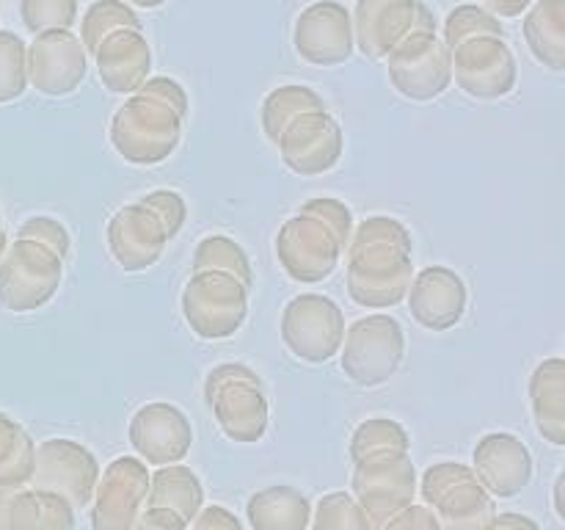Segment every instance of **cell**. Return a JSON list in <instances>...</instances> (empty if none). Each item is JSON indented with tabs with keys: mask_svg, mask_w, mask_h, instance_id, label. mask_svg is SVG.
Here are the masks:
<instances>
[{
	"mask_svg": "<svg viewBox=\"0 0 565 530\" xmlns=\"http://www.w3.org/2000/svg\"><path fill=\"white\" fill-rule=\"evenodd\" d=\"M191 530H243V522L235 517V511L213 502V506H204L202 511L193 517Z\"/></svg>",
	"mask_w": 565,
	"mask_h": 530,
	"instance_id": "obj_41",
	"label": "cell"
},
{
	"mask_svg": "<svg viewBox=\"0 0 565 530\" xmlns=\"http://www.w3.org/2000/svg\"><path fill=\"white\" fill-rule=\"evenodd\" d=\"M384 61L392 86L414 103H430L452 86L450 50L436 31H412Z\"/></svg>",
	"mask_w": 565,
	"mask_h": 530,
	"instance_id": "obj_10",
	"label": "cell"
},
{
	"mask_svg": "<svg viewBox=\"0 0 565 530\" xmlns=\"http://www.w3.org/2000/svg\"><path fill=\"white\" fill-rule=\"evenodd\" d=\"M127 439L143 464L166 467L180 464L193 447V428L188 414L174 403H143L127 425Z\"/></svg>",
	"mask_w": 565,
	"mask_h": 530,
	"instance_id": "obj_19",
	"label": "cell"
},
{
	"mask_svg": "<svg viewBox=\"0 0 565 530\" xmlns=\"http://www.w3.org/2000/svg\"><path fill=\"white\" fill-rule=\"evenodd\" d=\"M147 508H166L185 524L193 522L204 508V486L199 475L185 464H166L149 473Z\"/></svg>",
	"mask_w": 565,
	"mask_h": 530,
	"instance_id": "obj_27",
	"label": "cell"
},
{
	"mask_svg": "<svg viewBox=\"0 0 565 530\" xmlns=\"http://www.w3.org/2000/svg\"><path fill=\"white\" fill-rule=\"evenodd\" d=\"M524 42L539 64L565 70V0H533L524 17Z\"/></svg>",
	"mask_w": 565,
	"mask_h": 530,
	"instance_id": "obj_28",
	"label": "cell"
},
{
	"mask_svg": "<svg viewBox=\"0 0 565 530\" xmlns=\"http://www.w3.org/2000/svg\"><path fill=\"white\" fill-rule=\"evenodd\" d=\"M92 59L103 86L114 94H136L152 70V50L143 31L136 28L108 33Z\"/></svg>",
	"mask_w": 565,
	"mask_h": 530,
	"instance_id": "obj_23",
	"label": "cell"
},
{
	"mask_svg": "<svg viewBox=\"0 0 565 530\" xmlns=\"http://www.w3.org/2000/svg\"><path fill=\"white\" fill-rule=\"evenodd\" d=\"M478 33H497V36H505V28H502V22L497 20L494 14H489L486 9H480V6H458V9H452L450 14H447L445 20V39L441 42L447 44V50L456 47L458 42H463V39L469 36H478Z\"/></svg>",
	"mask_w": 565,
	"mask_h": 530,
	"instance_id": "obj_37",
	"label": "cell"
},
{
	"mask_svg": "<svg viewBox=\"0 0 565 530\" xmlns=\"http://www.w3.org/2000/svg\"><path fill=\"white\" fill-rule=\"evenodd\" d=\"M97 478L99 462L83 442L50 436L36 445L31 484L28 486L64 497L77 511V508H86L92 502Z\"/></svg>",
	"mask_w": 565,
	"mask_h": 530,
	"instance_id": "obj_13",
	"label": "cell"
},
{
	"mask_svg": "<svg viewBox=\"0 0 565 530\" xmlns=\"http://www.w3.org/2000/svg\"><path fill=\"white\" fill-rule=\"evenodd\" d=\"M351 495L367 513L373 530L381 522L412 506L417 497V469L412 451H379L353 462Z\"/></svg>",
	"mask_w": 565,
	"mask_h": 530,
	"instance_id": "obj_9",
	"label": "cell"
},
{
	"mask_svg": "<svg viewBox=\"0 0 565 530\" xmlns=\"http://www.w3.org/2000/svg\"><path fill=\"white\" fill-rule=\"evenodd\" d=\"M81 0H20L22 25L36 36L44 31H72Z\"/></svg>",
	"mask_w": 565,
	"mask_h": 530,
	"instance_id": "obj_36",
	"label": "cell"
},
{
	"mask_svg": "<svg viewBox=\"0 0 565 530\" xmlns=\"http://www.w3.org/2000/svg\"><path fill=\"white\" fill-rule=\"evenodd\" d=\"M563 486H565V475L561 473L555 478V486H552V489H555V513H557V519H565V502H563Z\"/></svg>",
	"mask_w": 565,
	"mask_h": 530,
	"instance_id": "obj_45",
	"label": "cell"
},
{
	"mask_svg": "<svg viewBox=\"0 0 565 530\" xmlns=\"http://www.w3.org/2000/svg\"><path fill=\"white\" fill-rule=\"evenodd\" d=\"M246 517L254 530H307L312 502L296 486H268L248 497Z\"/></svg>",
	"mask_w": 565,
	"mask_h": 530,
	"instance_id": "obj_26",
	"label": "cell"
},
{
	"mask_svg": "<svg viewBox=\"0 0 565 530\" xmlns=\"http://www.w3.org/2000/svg\"><path fill=\"white\" fill-rule=\"evenodd\" d=\"M478 6L494 14L497 20H513V17H522L533 6V0H478Z\"/></svg>",
	"mask_w": 565,
	"mask_h": 530,
	"instance_id": "obj_43",
	"label": "cell"
},
{
	"mask_svg": "<svg viewBox=\"0 0 565 530\" xmlns=\"http://www.w3.org/2000/svg\"><path fill=\"white\" fill-rule=\"evenodd\" d=\"M248 290L241 279L221 271H193L182 290V315L191 331L202 340H226L248 315Z\"/></svg>",
	"mask_w": 565,
	"mask_h": 530,
	"instance_id": "obj_8",
	"label": "cell"
},
{
	"mask_svg": "<svg viewBox=\"0 0 565 530\" xmlns=\"http://www.w3.org/2000/svg\"><path fill=\"white\" fill-rule=\"evenodd\" d=\"M127 6H138V9H160L166 0H125Z\"/></svg>",
	"mask_w": 565,
	"mask_h": 530,
	"instance_id": "obj_46",
	"label": "cell"
},
{
	"mask_svg": "<svg viewBox=\"0 0 565 530\" xmlns=\"http://www.w3.org/2000/svg\"><path fill=\"white\" fill-rule=\"evenodd\" d=\"M425 506L439 519L441 530H489L497 519V500L486 491L469 464H430L417 484Z\"/></svg>",
	"mask_w": 565,
	"mask_h": 530,
	"instance_id": "obj_5",
	"label": "cell"
},
{
	"mask_svg": "<svg viewBox=\"0 0 565 530\" xmlns=\"http://www.w3.org/2000/svg\"><path fill=\"white\" fill-rule=\"evenodd\" d=\"M188 108L182 83L166 75L147 77L110 119V144L127 163H163L180 147Z\"/></svg>",
	"mask_w": 565,
	"mask_h": 530,
	"instance_id": "obj_2",
	"label": "cell"
},
{
	"mask_svg": "<svg viewBox=\"0 0 565 530\" xmlns=\"http://www.w3.org/2000/svg\"><path fill=\"white\" fill-rule=\"evenodd\" d=\"M348 293L359 307L390 309L414 279V241L392 215H370L348 241Z\"/></svg>",
	"mask_w": 565,
	"mask_h": 530,
	"instance_id": "obj_1",
	"label": "cell"
},
{
	"mask_svg": "<svg viewBox=\"0 0 565 530\" xmlns=\"http://www.w3.org/2000/svg\"><path fill=\"white\" fill-rule=\"evenodd\" d=\"M406 357V331L386 312L359 318L345 329L340 362L348 379L359 386H381L401 370Z\"/></svg>",
	"mask_w": 565,
	"mask_h": 530,
	"instance_id": "obj_6",
	"label": "cell"
},
{
	"mask_svg": "<svg viewBox=\"0 0 565 530\" xmlns=\"http://www.w3.org/2000/svg\"><path fill=\"white\" fill-rule=\"evenodd\" d=\"M193 271H221V274L241 279L248 290L254 287L252 259L243 252L241 243L226 235H207L199 241L196 252H193Z\"/></svg>",
	"mask_w": 565,
	"mask_h": 530,
	"instance_id": "obj_31",
	"label": "cell"
},
{
	"mask_svg": "<svg viewBox=\"0 0 565 530\" xmlns=\"http://www.w3.org/2000/svg\"><path fill=\"white\" fill-rule=\"evenodd\" d=\"M3 530H75V508L53 491L11 489L3 511Z\"/></svg>",
	"mask_w": 565,
	"mask_h": 530,
	"instance_id": "obj_25",
	"label": "cell"
},
{
	"mask_svg": "<svg viewBox=\"0 0 565 530\" xmlns=\"http://www.w3.org/2000/svg\"><path fill=\"white\" fill-rule=\"evenodd\" d=\"M408 309L414 320L430 331H447L467 315L469 290L461 274L447 265H428L408 285Z\"/></svg>",
	"mask_w": 565,
	"mask_h": 530,
	"instance_id": "obj_21",
	"label": "cell"
},
{
	"mask_svg": "<svg viewBox=\"0 0 565 530\" xmlns=\"http://www.w3.org/2000/svg\"><path fill=\"white\" fill-rule=\"evenodd\" d=\"M11 489H0V530H3V511H6V500H9Z\"/></svg>",
	"mask_w": 565,
	"mask_h": 530,
	"instance_id": "obj_48",
	"label": "cell"
},
{
	"mask_svg": "<svg viewBox=\"0 0 565 530\" xmlns=\"http://www.w3.org/2000/svg\"><path fill=\"white\" fill-rule=\"evenodd\" d=\"M312 530H373L351 491H329L312 506Z\"/></svg>",
	"mask_w": 565,
	"mask_h": 530,
	"instance_id": "obj_34",
	"label": "cell"
},
{
	"mask_svg": "<svg viewBox=\"0 0 565 530\" xmlns=\"http://www.w3.org/2000/svg\"><path fill=\"white\" fill-rule=\"evenodd\" d=\"M6 246H9V235H6V224H3V215H0V257H3Z\"/></svg>",
	"mask_w": 565,
	"mask_h": 530,
	"instance_id": "obj_47",
	"label": "cell"
},
{
	"mask_svg": "<svg viewBox=\"0 0 565 530\" xmlns=\"http://www.w3.org/2000/svg\"><path fill=\"white\" fill-rule=\"evenodd\" d=\"M36 442L25 428L0 412V489H22L31 484Z\"/></svg>",
	"mask_w": 565,
	"mask_h": 530,
	"instance_id": "obj_29",
	"label": "cell"
},
{
	"mask_svg": "<svg viewBox=\"0 0 565 530\" xmlns=\"http://www.w3.org/2000/svg\"><path fill=\"white\" fill-rule=\"evenodd\" d=\"M64 259L36 241L17 237L0 257V307L14 315L42 309L58 293Z\"/></svg>",
	"mask_w": 565,
	"mask_h": 530,
	"instance_id": "obj_7",
	"label": "cell"
},
{
	"mask_svg": "<svg viewBox=\"0 0 565 530\" xmlns=\"http://www.w3.org/2000/svg\"><path fill=\"white\" fill-rule=\"evenodd\" d=\"M166 224L158 219L152 208L138 199L125 204L114 219L108 221V248L116 263L125 271H147L163 257V248L169 243Z\"/></svg>",
	"mask_w": 565,
	"mask_h": 530,
	"instance_id": "obj_22",
	"label": "cell"
},
{
	"mask_svg": "<svg viewBox=\"0 0 565 530\" xmlns=\"http://www.w3.org/2000/svg\"><path fill=\"white\" fill-rule=\"evenodd\" d=\"M88 75V55L75 31H44L28 44V86L44 97L77 92Z\"/></svg>",
	"mask_w": 565,
	"mask_h": 530,
	"instance_id": "obj_17",
	"label": "cell"
},
{
	"mask_svg": "<svg viewBox=\"0 0 565 530\" xmlns=\"http://www.w3.org/2000/svg\"><path fill=\"white\" fill-rule=\"evenodd\" d=\"M472 473L494 500H511L533 480V453L519 436L491 431L475 445Z\"/></svg>",
	"mask_w": 565,
	"mask_h": 530,
	"instance_id": "obj_20",
	"label": "cell"
},
{
	"mask_svg": "<svg viewBox=\"0 0 565 530\" xmlns=\"http://www.w3.org/2000/svg\"><path fill=\"white\" fill-rule=\"evenodd\" d=\"M17 237H25V241H36L42 246H47L50 252L58 254L61 259H70L72 254V237L66 232V226L61 221L50 219V215H31L25 224L17 230Z\"/></svg>",
	"mask_w": 565,
	"mask_h": 530,
	"instance_id": "obj_38",
	"label": "cell"
},
{
	"mask_svg": "<svg viewBox=\"0 0 565 530\" xmlns=\"http://www.w3.org/2000/svg\"><path fill=\"white\" fill-rule=\"evenodd\" d=\"M28 92V44L14 31H0V105Z\"/></svg>",
	"mask_w": 565,
	"mask_h": 530,
	"instance_id": "obj_35",
	"label": "cell"
},
{
	"mask_svg": "<svg viewBox=\"0 0 565 530\" xmlns=\"http://www.w3.org/2000/svg\"><path fill=\"white\" fill-rule=\"evenodd\" d=\"M489 530H541V528L533 517H524V513H516V511H505V513H497L494 524H491Z\"/></svg>",
	"mask_w": 565,
	"mask_h": 530,
	"instance_id": "obj_44",
	"label": "cell"
},
{
	"mask_svg": "<svg viewBox=\"0 0 565 530\" xmlns=\"http://www.w3.org/2000/svg\"><path fill=\"white\" fill-rule=\"evenodd\" d=\"M375 530H441L439 519L434 517L428 506H406L397 513H392L386 522H381Z\"/></svg>",
	"mask_w": 565,
	"mask_h": 530,
	"instance_id": "obj_40",
	"label": "cell"
},
{
	"mask_svg": "<svg viewBox=\"0 0 565 530\" xmlns=\"http://www.w3.org/2000/svg\"><path fill=\"white\" fill-rule=\"evenodd\" d=\"M121 28H136L143 31L141 17L132 11V6H127L125 0H97L86 9L81 22V42L86 47V55H94V50L99 47L108 33L121 31Z\"/></svg>",
	"mask_w": 565,
	"mask_h": 530,
	"instance_id": "obj_32",
	"label": "cell"
},
{
	"mask_svg": "<svg viewBox=\"0 0 565 530\" xmlns=\"http://www.w3.org/2000/svg\"><path fill=\"white\" fill-rule=\"evenodd\" d=\"M141 202L158 213V219L166 224L169 237H174L182 230V224H185L188 204L177 191H152L147 197H141Z\"/></svg>",
	"mask_w": 565,
	"mask_h": 530,
	"instance_id": "obj_39",
	"label": "cell"
},
{
	"mask_svg": "<svg viewBox=\"0 0 565 530\" xmlns=\"http://www.w3.org/2000/svg\"><path fill=\"white\" fill-rule=\"evenodd\" d=\"M379 451H412V436H408V431L403 428L397 420L373 417L364 420V423L353 431L351 447H348L351 462Z\"/></svg>",
	"mask_w": 565,
	"mask_h": 530,
	"instance_id": "obj_33",
	"label": "cell"
},
{
	"mask_svg": "<svg viewBox=\"0 0 565 530\" xmlns=\"http://www.w3.org/2000/svg\"><path fill=\"white\" fill-rule=\"evenodd\" d=\"M530 409L535 431L555 447L565 445V359L550 357L530 375Z\"/></svg>",
	"mask_w": 565,
	"mask_h": 530,
	"instance_id": "obj_24",
	"label": "cell"
},
{
	"mask_svg": "<svg viewBox=\"0 0 565 530\" xmlns=\"http://www.w3.org/2000/svg\"><path fill=\"white\" fill-rule=\"evenodd\" d=\"M296 53L312 66H340L356 50L351 11L340 0H315L292 28Z\"/></svg>",
	"mask_w": 565,
	"mask_h": 530,
	"instance_id": "obj_18",
	"label": "cell"
},
{
	"mask_svg": "<svg viewBox=\"0 0 565 530\" xmlns=\"http://www.w3.org/2000/svg\"><path fill=\"white\" fill-rule=\"evenodd\" d=\"M452 81L472 99H502L516 88V55L505 36L478 33L450 50Z\"/></svg>",
	"mask_w": 565,
	"mask_h": 530,
	"instance_id": "obj_12",
	"label": "cell"
},
{
	"mask_svg": "<svg viewBox=\"0 0 565 530\" xmlns=\"http://www.w3.org/2000/svg\"><path fill=\"white\" fill-rule=\"evenodd\" d=\"M276 147H279L287 169L296 174H326L340 163L342 149H345V132L326 108L307 110L281 130Z\"/></svg>",
	"mask_w": 565,
	"mask_h": 530,
	"instance_id": "obj_16",
	"label": "cell"
},
{
	"mask_svg": "<svg viewBox=\"0 0 565 530\" xmlns=\"http://www.w3.org/2000/svg\"><path fill=\"white\" fill-rule=\"evenodd\" d=\"M326 103L315 88L298 86V83H287V86L274 88L263 103V130L270 141H279L281 130L290 125L296 116L307 114V110H323Z\"/></svg>",
	"mask_w": 565,
	"mask_h": 530,
	"instance_id": "obj_30",
	"label": "cell"
},
{
	"mask_svg": "<svg viewBox=\"0 0 565 530\" xmlns=\"http://www.w3.org/2000/svg\"><path fill=\"white\" fill-rule=\"evenodd\" d=\"M204 401L226 439L254 445L268 434V398L259 375L246 364L226 362L210 370L204 381Z\"/></svg>",
	"mask_w": 565,
	"mask_h": 530,
	"instance_id": "obj_4",
	"label": "cell"
},
{
	"mask_svg": "<svg viewBox=\"0 0 565 530\" xmlns=\"http://www.w3.org/2000/svg\"><path fill=\"white\" fill-rule=\"evenodd\" d=\"M149 467L138 456H116L99 469L92 495V530H132L147 508Z\"/></svg>",
	"mask_w": 565,
	"mask_h": 530,
	"instance_id": "obj_15",
	"label": "cell"
},
{
	"mask_svg": "<svg viewBox=\"0 0 565 530\" xmlns=\"http://www.w3.org/2000/svg\"><path fill=\"white\" fill-rule=\"evenodd\" d=\"M345 337V315L340 304L320 293L290 298L281 312V340L292 357L323 364L340 353Z\"/></svg>",
	"mask_w": 565,
	"mask_h": 530,
	"instance_id": "obj_11",
	"label": "cell"
},
{
	"mask_svg": "<svg viewBox=\"0 0 565 530\" xmlns=\"http://www.w3.org/2000/svg\"><path fill=\"white\" fill-rule=\"evenodd\" d=\"M353 232V213L340 199L318 197L301 204L276 235V257L290 279L301 285L329 279L340 265Z\"/></svg>",
	"mask_w": 565,
	"mask_h": 530,
	"instance_id": "obj_3",
	"label": "cell"
},
{
	"mask_svg": "<svg viewBox=\"0 0 565 530\" xmlns=\"http://www.w3.org/2000/svg\"><path fill=\"white\" fill-rule=\"evenodd\" d=\"M353 42L367 59L384 61L412 31H436V14L423 0H356Z\"/></svg>",
	"mask_w": 565,
	"mask_h": 530,
	"instance_id": "obj_14",
	"label": "cell"
},
{
	"mask_svg": "<svg viewBox=\"0 0 565 530\" xmlns=\"http://www.w3.org/2000/svg\"><path fill=\"white\" fill-rule=\"evenodd\" d=\"M132 530H188V524L166 508H143Z\"/></svg>",
	"mask_w": 565,
	"mask_h": 530,
	"instance_id": "obj_42",
	"label": "cell"
}]
</instances>
